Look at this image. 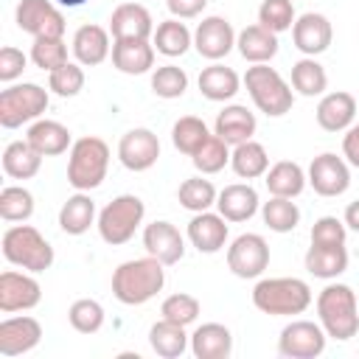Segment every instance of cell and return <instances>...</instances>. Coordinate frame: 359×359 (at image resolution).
Returning a JSON list of instances; mask_svg holds the SVG:
<instances>
[{"label":"cell","mask_w":359,"mask_h":359,"mask_svg":"<svg viewBox=\"0 0 359 359\" xmlns=\"http://www.w3.org/2000/svg\"><path fill=\"white\" fill-rule=\"evenodd\" d=\"M143 247H146L149 255H154L165 266L177 264L185 255V238L180 236V230L171 222H151V224H146Z\"/></svg>","instance_id":"ac0fdd59"},{"label":"cell","mask_w":359,"mask_h":359,"mask_svg":"<svg viewBox=\"0 0 359 359\" xmlns=\"http://www.w3.org/2000/svg\"><path fill=\"white\" fill-rule=\"evenodd\" d=\"M73 56L84 67H95L109 56V34L107 28L87 22L73 34Z\"/></svg>","instance_id":"d4e9b609"},{"label":"cell","mask_w":359,"mask_h":359,"mask_svg":"<svg viewBox=\"0 0 359 359\" xmlns=\"http://www.w3.org/2000/svg\"><path fill=\"white\" fill-rule=\"evenodd\" d=\"M25 140H28L42 157H53V154L67 151V146H70V129H67L65 123L48 121V118H45V121H34V123L28 126Z\"/></svg>","instance_id":"83f0119b"},{"label":"cell","mask_w":359,"mask_h":359,"mask_svg":"<svg viewBox=\"0 0 359 359\" xmlns=\"http://www.w3.org/2000/svg\"><path fill=\"white\" fill-rule=\"evenodd\" d=\"M342 154L348 157V163H351V165H356V168H359V123H356V126H351V129H348V135L342 137Z\"/></svg>","instance_id":"f5cc1de1"},{"label":"cell","mask_w":359,"mask_h":359,"mask_svg":"<svg viewBox=\"0 0 359 359\" xmlns=\"http://www.w3.org/2000/svg\"><path fill=\"white\" fill-rule=\"evenodd\" d=\"M151 45H154V50L163 53V56H182V53L194 45V36H191L188 25L174 17V20H165V22L157 25Z\"/></svg>","instance_id":"8d00e7d4"},{"label":"cell","mask_w":359,"mask_h":359,"mask_svg":"<svg viewBox=\"0 0 359 359\" xmlns=\"http://www.w3.org/2000/svg\"><path fill=\"white\" fill-rule=\"evenodd\" d=\"M48 109V90L39 84H14L0 93V126L17 129L28 121H36Z\"/></svg>","instance_id":"ba28073f"},{"label":"cell","mask_w":359,"mask_h":359,"mask_svg":"<svg viewBox=\"0 0 359 359\" xmlns=\"http://www.w3.org/2000/svg\"><path fill=\"white\" fill-rule=\"evenodd\" d=\"M160 157V140L151 129H129L118 143V160L129 171H149Z\"/></svg>","instance_id":"4fadbf2b"},{"label":"cell","mask_w":359,"mask_h":359,"mask_svg":"<svg viewBox=\"0 0 359 359\" xmlns=\"http://www.w3.org/2000/svg\"><path fill=\"white\" fill-rule=\"evenodd\" d=\"M168 11L177 17V20H188V17H196L205 11L208 0H165Z\"/></svg>","instance_id":"816d5d0a"},{"label":"cell","mask_w":359,"mask_h":359,"mask_svg":"<svg viewBox=\"0 0 359 359\" xmlns=\"http://www.w3.org/2000/svg\"><path fill=\"white\" fill-rule=\"evenodd\" d=\"M59 6H65V8H76V6H84L87 0H56Z\"/></svg>","instance_id":"11a10c76"},{"label":"cell","mask_w":359,"mask_h":359,"mask_svg":"<svg viewBox=\"0 0 359 359\" xmlns=\"http://www.w3.org/2000/svg\"><path fill=\"white\" fill-rule=\"evenodd\" d=\"M42 154L28 140H14L3 149V171L11 180H31L39 174Z\"/></svg>","instance_id":"f1b7e54d"},{"label":"cell","mask_w":359,"mask_h":359,"mask_svg":"<svg viewBox=\"0 0 359 359\" xmlns=\"http://www.w3.org/2000/svg\"><path fill=\"white\" fill-rule=\"evenodd\" d=\"M34 213V196L22 185H6L0 191V216L6 222H25Z\"/></svg>","instance_id":"60d3db41"},{"label":"cell","mask_w":359,"mask_h":359,"mask_svg":"<svg viewBox=\"0 0 359 359\" xmlns=\"http://www.w3.org/2000/svg\"><path fill=\"white\" fill-rule=\"evenodd\" d=\"M151 90L160 98H180L188 90V76L177 65H163L151 73Z\"/></svg>","instance_id":"bcb514c9"},{"label":"cell","mask_w":359,"mask_h":359,"mask_svg":"<svg viewBox=\"0 0 359 359\" xmlns=\"http://www.w3.org/2000/svg\"><path fill=\"white\" fill-rule=\"evenodd\" d=\"M109 168V146L101 137H79L70 146V160H67V182L76 191H93L104 182Z\"/></svg>","instance_id":"277c9868"},{"label":"cell","mask_w":359,"mask_h":359,"mask_svg":"<svg viewBox=\"0 0 359 359\" xmlns=\"http://www.w3.org/2000/svg\"><path fill=\"white\" fill-rule=\"evenodd\" d=\"M241 87V79L233 67H224V65H210L199 73V93L208 98V101H227L238 93Z\"/></svg>","instance_id":"4dcf8cb0"},{"label":"cell","mask_w":359,"mask_h":359,"mask_svg":"<svg viewBox=\"0 0 359 359\" xmlns=\"http://www.w3.org/2000/svg\"><path fill=\"white\" fill-rule=\"evenodd\" d=\"M258 194L252 185L247 182H233L227 188H222V194L216 196V208L227 222H247L255 216L258 210Z\"/></svg>","instance_id":"cb8c5ba5"},{"label":"cell","mask_w":359,"mask_h":359,"mask_svg":"<svg viewBox=\"0 0 359 359\" xmlns=\"http://www.w3.org/2000/svg\"><path fill=\"white\" fill-rule=\"evenodd\" d=\"M227 266L236 278H258L269 266V244L258 233H244L227 247Z\"/></svg>","instance_id":"9c48e42d"},{"label":"cell","mask_w":359,"mask_h":359,"mask_svg":"<svg viewBox=\"0 0 359 359\" xmlns=\"http://www.w3.org/2000/svg\"><path fill=\"white\" fill-rule=\"evenodd\" d=\"M261 216H264V224L275 233H292L300 222V210L292 199L286 196H272L269 202H264L261 208Z\"/></svg>","instance_id":"f35d334b"},{"label":"cell","mask_w":359,"mask_h":359,"mask_svg":"<svg viewBox=\"0 0 359 359\" xmlns=\"http://www.w3.org/2000/svg\"><path fill=\"white\" fill-rule=\"evenodd\" d=\"M258 22L272 34H283L294 25V6L292 0H264L258 6Z\"/></svg>","instance_id":"ee69618b"},{"label":"cell","mask_w":359,"mask_h":359,"mask_svg":"<svg viewBox=\"0 0 359 359\" xmlns=\"http://www.w3.org/2000/svg\"><path fill=\"white\" fill-rule=\"evenodd\" d=\"M244 87L252 98V104L269 115V118H280L292 109L294 104V95H292V87L283 81V76L269 67V65H252L247 67L244 73Z\"/></svg>","instance_id":"5b68a950"},{"label":"cell","mask_w":359,"mask_h":359,"mask_svg":"<svg viewBox=\"0 0 359 359\" xmlns=\"http://www.w3.org/2000/svg\"><path fill=\"white\" fill-rule=\"evenodd\" d=\"M42 339V325L34 317H8L0 323V353L3 356H22L34 351Z\"/></svg>","instance_id":"e0dca14e"},{"label":"cell","mask_w":359,"mask_h":359,"mask_svg":"<svg viewBox=\"0 0 359 359\" xmlns=\"http://www.w3.org/2000/svg\"><path fill=\"white\" fill-rule=\"evenodd\" d=\"M236 48L238 53L252 62V65H266L275 53H278V34H272L269 28L258 25H247L238 36H236Z\"/></svg>","instance_id":"4316f807"},{"label":"cell","mask_w":359,"mask_h":359,"mask_svg":"<svg viewBox=\"0 0 359 359\" xmlns=\"http://www.w3.org/2000/svg\"><path fill=\"white\" fill-rule=\"evenodd\" d=\"M17 25L20 31L36 36H62L65 34V14L50 0H22L17 6Z\"/></svg>","instance_id":"8fae6325"},{"label":"cell","mask_w":359,"mask_h":359,"mask_svg":"<svg viewBox=\"0 0 359 359\" xmlns=\"http://www.w3.org/2000/svg\"><path fill=\"white\" fill-rule=\"evenodd\" d=\"M39 300H42V289L31 275L14 272V269H6L0 275V311L3 314L34 309Z\"/></svg>","instance_id":"9a60e30c"},{"label":"cell","mask_w":359,"mask_h":359,"mask_svg":"<svg viewBox=\"0 0 359 359\" xmlns=\"http://www.w3.org/2000/svg\"><path fill=\"white\" fill-rule=\"evenodd\" d=\"M165 264L157 261L154 255L123 261L112 272V294L123 306H143L149 303L165 283Z\"/></svg>","instance_id":"6da1fadb"},{"label":"cell","mask_w":359,"mask_h":359,"mask_svg":"<svg viewBox=\"0 0 359 359\" xmlns=\"http://www.w3.org/2000/svg\"><path fill=\"white\" fill-rule=\"evenodd\" d=\"M208 137H210L208 123L202 118H196V115H185V118H180L171 126V143H174V149L182 151V154H188V157H194L208 143Z\"/></svg>","instance_id":"d590c367"},{"label":"cell","mask_w":359,"mask_h":359,"mask_svg":"<svg viewBox=\"0 0 359 359\" xmlns=\"http://www.w3.org/2000/svg\"><path fill=\"white\" fill-rule=\"evenodd\" d=\"M188 238L199 252H219L227 241V219L222 213H196L188 222Z\"/></svg>","instance_id":"44dd1931"},{"label":"cell","mask_w":359,"mask_h":359,"mask_svg":"<svg viewBox=\"0 0 359 359\" xmlns=\"http://www.w3.org/2000/svg\"><path fill=\"white\" fill-rule=\"evenodd\" d=\"M292 87L300 95H323V90L328 87V76L325 67L314 59V56H303L300 62L292 65Z\"/></svg>","instance_id":"74e56055"},{"label":"cell","mask_w":359,"mask_h":359,"mask_svg":"<svg viewBox=\"0 0 359 359\" xmlns=\"http://www.w3.org/2000/svg\"><path fill=\"white\" fill-rule=\"evenodd\" d=\"M112 39H149L154 34L151 14L140 3H121L109 17Z\"/></svg>","instance_id":"d6986e66"},{"label":"cell","mask_w":359,"mask_h":359,"mask_svg":"<svg viewBox=\"0 0 359 359\" xmlns=\"http://www.w3.org/2000/svg\"><path fill=\"white\" fill-rule=\"evenodd\" d=\"M309 185L320 196H339L351 185V171H348L342 157H337L331 151H323L309 165Z\"/></svg>","instance_id":"7c38bea8"},{"label":"cell","mask_w":359,"mask_h":359,"mask_svg":"<svg viewBox=\"0 0 359 359\" xmlns=\"http://www.w3.org/2000/svg\"><path fill=\"white\" fill-rule=\"evenodd\" d=\"M345 236H348V227L342 219L337 216H320L311 227V244L317 247H337V244H345Z\"/></svg>","instance_id":"681fc988"},{"label":"cell","mask_w":359,"mask_h":359,"mask_svg":"<svg viewBox=\"0 0 359 359\" xmlns=\"http://www.w3.org/2000/svg\"><path fill=\"white\" fill-rule=\"evenodd\" d=\"M264 177H266L264 182H266V188H269L272 196L294 199V196H300L303 188H306V174H303V168H300L297 163H292V160L275 163Z\"/></svg>","instance_id":"d6a6232c"},{"label":"cell","mask_w":359,"mask_h":359,"mask_svg":"<svg viewBox=\"0 0 359 359\" xmlns=\"http://www.w3.org/2000/svg\"><path fill=\"white\" fill-rule=\"evenodd\" d=\"M48 87H50L56 95H62V98H73V95H79L81 87H84V70H81V65H76V62H65L62 67L50 70V76H48Z\"/></svg>","instance_id":"7dc6e473"},{"label":"cell","mask_w":359,"mask_h":359,"mask_svg":"<svg viewBox=\"0 0 359 359\" xmlns=\"http://www.w3.org/2000/svg\"><path fill=\"white\" fill-rule=\"evenodd\" d=\"M230 165L233 171L241 177V180H255V177H264L269 171V154L261 143L255 140H244L238 146H233L230 151Z\"/></svg>","instance_id":"836d02e7"},{"label":"cell","mask_w":359,"mask_h":359,"mask_svg":"<svg viewBox=\"0 0 359 359\" xmlns=\"http://www.w3.org/2000/svg\"><path fill=\"white\" fill-rule=\"evenodd\" d=\"M216 188H213V182L210 180H202V177H191V180H185L182 185H180V191H177V199H180V205L185 208V210H194V213H202V210H208L210 205H216Z\"/></svg>","instance_id":"ab89813d"},{"label":"cell","mask_w":359,"mask_h":359,"mask_svg":"<svg viewBox=\"0 0 359 359\" xmlns=\"http://www.w3.org/2000/svg\"><path fill=\"white\" fill-rule=\"evenodd\" d=\"M252 306L272 317L303 314L311 306V289L300 278H264L252 289Z\"/></svg>","instance_id":"3957f363"},{"label":"cell","mask_w":359,"mask_h":359,"mask_svg":"<svg viewBox=\"0 0 359 359\" xmlns=\"http://www.w3.org/2000/svg\"><path fill=\"white\" fill-rule=\"evenodd\" d=\"M213 129H216V135L227 146H238L244 140H252V135H255V115L247 107H241V104H230V107H224L216 115Z\"/></svg>","instance_id":"484cf974"},{"label":"cell","mask_w":359,"mask_h":359,"mask_svg":"<svg viewBox=\"0 0 359 359\" xmlns=\"http://www.w3.org/2000/svg\"><path fill=\"white\" fill-rule=\"evenodd\" d=\"M353 118H356V98L345 90L328 93L317 104V123L325 132H345L351 129Z\"/></svg>","instance_id":"ffe728a7"},{"label":"cell","mask_w":359,"mask_h":359,"mask_svg":"<svg viewBox=\"0 0 359 359\" xmlns=\"http://www.w3.org/2000/svg\"><path fill=\"white\" fill-rule=\"evenodd\" d=\"M3 258L28 272H45L53 264V247L31 224H14L3 233Z\"/></svg>","instance_id":"8992f818"},{"label":"cell","mask_w":359,"mask_h":359,"mask_svg":"<svg viewBox=\"0 0 359 359\" xmlns=\"http://www.w3.org/2000/svg\"><path fill=\"white\" fill-rule=\"evenodd\" d=\"M160 314L171 323H180V325H191L196 317H199V300L194 294H185V292H177V294H168L160 306Z\"/></svg>","instance_id":"c3c4849f"},{"label":"cell","mask_w":359,"mask_h":359,"mask_svg":"<svg viewBox=\"0 0 359 359\" xmlns=\"http://www.w3.org/2000/svg\"><path fill=\"white\" fill-rule=\"evenodd\" d=\"M325 331L311 320L289 323L278 337V353L286 359H314L325 351Z\"/></svg>","instance_id":"30bf717a"},{"label":"cell","mask_w":359,"mask_h":359,"mask_svg":"<svg viewBox=\"0 0 359 359\" xmlns=\"http://www.w3.org/2000/svg\"><path fill=\"white\" fill-rule=\"evenodd\" d=\"M292 39H294V48L306 56H317V53H325L331 39H334V28L328 22L325 14H317V11H306L294 20L292 25Z\"/></svg>","instance_id":"2e32d148"},{"label":"cell","mask_w":359,"mask_h":359,"mask_svg":"<svg viewBox=\"0 0 359 359\" xmlns=\"http://www.w3.org/2000/svg\"><path fill=\"white\" fill-rule=\"evenodd\" d=\"M112 65L126 76H140L154 67V45L149 39H115Z\"/></svg>","instance_id":"603a6c76"},{"label":"cell","mask_w":359,"mask_h":359,"mask_svg":"<svg viewBox=\"0 0 359 359\" xmlns=\"http://www.w3.org/2000/svg\"><path fill=\"white\" fill-rule=\"evenodd\" d=\"M303 261H306V269L314 278L331 280V278H337V275H342L348 269V250H345V244H337V247H317V244H311Z\"/></svg>","instance_id":"f546056e"},{"label":"cell","mask_w":359,"mask_h":359,"mask_svg":"<svg viewBox=\"0 0 359 359\" xmlns=\"http://www.w3.org/2000/svg\"><path fill=\"white\" fill-rule=\"evenodd\" d=\"M67 320H70V325H73L79 334H95V331H101V325H104V309H101L98 300L81 297V300H76V303L70 306Z\"/></svg>","instance_id":"7bdbcfd3"},{"label":"cell","mask_w":359,"mask_h":359,"mask_svg":"<svg viewBox=\"0 0 359 359\" xmlns=\"http://www.w3.org/2000/svg\"><path fill=\"white\" fill-rule=\"evenodd\" d=\"M191 160H194L196 171H202V174H216V171H222V168L230 163V146H227L219 135H210L208 143H205Z\"/></svg>","instance_id":"f6af8a7d"},{"label":"cell","mask_w":359,"mask_h":359,"mask_svg":"<svg viewBox=\"0 0 359 359\" xmlns=\"http://www.w3.org/2000/svg\"><path fill=\"white\" fill-rule=\"evenodd\" d=\"M191 353L196 359H227L233 353V334L222 323H205L191 334Z\"/></svg>","instance_id":"7402d4cb"},{"label":"cell","mask_w":359,"mask_h":359,"mask_svg":"<svg viewBox=\"0 0 359 359\" xmlns=\"http://www.w3.org/2000/svg\"><path fill=\"white\" fill-rule=\"evenodd\" d=\"M236 45V31L224 17H205L194 31V48L199 56L219 62L224 59Z\"/></svg>","instance_id":"5bb4252c"},{"label":"cell","mask_w":359,"mask_h":359,"mask_svg":"<svg viewBox=\"0 0 359 359\" xmlns=\"http://www.w3.org/2000/svg\"><path fill=\"white\" fill-rule=\"evenodd\" d=\"M149 345H151V351H154L157 356H163V359H177V356H182L185 348H188L185 325L171 323V320L163 317L160 323L151 325V331H149Z\"/></svg>","instance_id":"1f68e13d"},{"label":"cell","mask_w":359,"mask_h":359,"mask_svg":"<svg viewBox=\"0 0 359 359\" xmlns=\"http://www.w3.org/2000/svg\"><path fill=\"white\" fill-rule=\"evenodd\" d=\"M93 219H95V202H93L84 191L73 194V196L62 205V210H59V227H62L67 236H81V233H87L90 224H93Z\"/></svg>","instance_id":"e575fe53"},{"label":"cell","mask_w":359,"mask_h":359,"mask_svg":"<svg viewBox=\"0 0 359 359\" xmlns=\"http://www.w3.org/2000/svg\"><path fill=\"white\" fill-rule=\"evenodd\" d=\"M342 222H345V227H351V230L359 233V199L345 208V219H342Z\"/></svg>","instance_id":"db71d44e"},{"label":"cell","mask_w":359,"mask_h":359,"mask_svg":"<svg viewBox=\"0 0 359 359\" xmlns=\"http://www.w3.org/2000/svg\"><path fill=\"white\" fill-rule=\"evenodd\" d=\"M143 213H146V205L140 196L135 194H121L115 196L101 213H98V233L107 244L118 247V244H126L135 230L140 227L143 222Z\"/></svg>","instance_id":"52a82bcc"},{"label":"cell","mask_w":359,"mask_h":359,"mask_svg":"<svg viewBox=\"0 0 359 359\" xmlns=\"http://www.w3.org/2000/svg\"><path fill=\"white\" fill-rule=\"evenodd\" d=\"M31 59L42 70H56L67 62V45L62 36H36L31 45Z\"/></svg>","instance_id":"b9f144b4"},{"label":"cell","mask_w":359,"mask_h":359,"mask_svg":"<svg viewBox=\"0 0 359 359\" xmlns=\"http://www.w3.org/2000/svg\"><path fill=\"white\" fill-rule=\"evenodd\" d=\"M25 70V53L6 45L0 50V81H14L17 76H22Z\"/></svg>","instance_id":"f907efd6"},{"label":"cell","mask_w":359,"mask_h":359,"mask_svg":"<svg viewBox=\"0 0 359 359\" xmlns=\"http://www.w3.org/2000/svg\"><path fill=\"white\" fill-rule=\"evenodd\" d=\"M317 317L323 331L331 339H351L359 331V303L351 286L345 283H328L317 294Z\"/></svg>","instance_id":"7a4b0ae2"}]
</instances>
